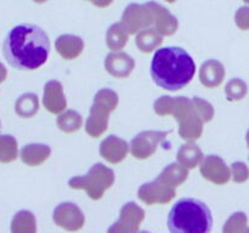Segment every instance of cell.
I'll return each instance as SVG.
<instances>
[{"label":"cell","mask_w":249,"mask_h":233,"mask_svg":"<svg viewBox=\"0 0 249 233\" xmlns=\"http://www.w3.org/2000/svg\"><path fill=\"white\" fill-rule=\"evenodd\" d=\"M2 53L7 63L16 69H38L50 55V40L45 31L36 24H17L5 36Z\"/></svg>","instance_id":"obj_1"},{"label":"cell","mask_w":249,"mask_h":233,"mask_svg":"<svg viewBox=\"0 0 249 233\" xmlns=\"http://www.w3.org/2000/svg\"><path fill=\"white\" fill-rule=\"evenodd\" d=\"M150 72L156 85L168 91H178L194 79L196 62L185 49L165 46L156 50Z\"/></svg>","instance_id":"obj_2"},{"label":"cell","mask_w":249,"mask_h":233,"mask_svg":"<svg viewBox=\"0 0 249 233\" xmlns=\"http://www.w3.org/2000/svg\"><path fill=\"white\" fill-rule=\"evenodd\" d=\"M153 109L160 116H174L179 124V136L186 142H196L201 138L204 121L194 100L186 96H160L153 103Z\"/></svg>","instance_id":"obj_3"},{"label":"cell","mask_w":249,"mask_h":233,"mask_svg":"<svg viewBox=\"0 0 249 233\" xmlns=\"http://www.w3.org/2000/svg\"><path fill=\"white\" fill-rule=\"evenodd\" d=\"M167 223L172 233H208L213 228V215L203 201L182 198L172 206Z\"/></svg>","instance_id":"obj_4"},{"label":"cell","mask_w":249,"mask_h":233,"mask_svg":"<svg viewBox=\"0 0 249 233\" xmlns=\"http://www.w3.org/2000/svg\"><path fill=\"white\" fill-rule=\"evenodd\" d=\"M118 103L119 96L113 90L104 87L96 92L84 126L90 137L97 138L106 133L108 129L109 114L116 111Z\"/></svg>","instance_id":"obj_5"},{"label":"cell","mask_w":249,"mask_h":233,"mask_svg":"<svg viewBox=\"0 0 249 233\" xmlns=\"http://www.w3.org/2000/svg\"><path fill=\"white\" fill-rule=\"evenodd\" d=\"M116 181V175L111 167L96 163L89 171L82 176H73L68 181V186L73 189H82L87 192L92 200H99L105 192L111 188Z\"/></svg>","instance_id":"obj_6"},{"label":"cell","mask_w":249,"mask_h":233,"mask_svg":"<svg viewBox=\"0 0 249 233\" xmlns=\"http://www.w3.org/2000/svg\"><path fill=\"white\" fill-rule=\"evenodd\" d=\"M170 131L145 130L139 133L130 142V153L136 159H148L157 150L162 141L167 138Z\"/></svg>","instance_id":"obj_7"},{"label":"cell","mask_w":249,"mask_h":233,"mask_svg":"<svg viewBox=\"0 0 249 233\" xmlns=\"http://www.w3.org/2000/svg\"><path fill=\"white\" fill-rule=\"evenodd\" d=\"M122 22L126 27L130 35L138 34L142 29L153 27V14L148 2L129 4L122 14Z\"/></svg>","instance_id":"obj_8"},{"label":"cell","mask_w":249,"mask_h":233,"mask_svg":"<svg viewBox=\"0 0 249 233\" xmlns=\"http://www.w3.org/2000/svg\"><path fill=\"white\" fill-rule=\"evenodd\" d=\"M145 220V211L135 201L124 204L119 213V217L111 227L109 233H136L140 231L141 223Z\"/></svg>","instance_id":"obj_9"},{"label":"cell","mask_w":249,"mask_h":233,"mask_svg":"<svg viewBox=\"0 0 249 233\" xmlns=\"http://www.w3.org/2000/svg\"><path fill=\"white\" fill-rule=\"evenodd\" d=\"M177 188L168 186L160 179H155L150 182L141 184L138 189V197L146 205H162L168 204L177 196Z\"/></svg>","instance_id":"obj_10"},{"label":"cell","mask_w":249,"mask_h":233,"mask_svg":"<svg viewBox=\"0 0 249 233\" xmlns=\"http://www.w3.org/2000/svg\"><path fill=\"white\" fill-rule=\"evenodd\" d=\"M53 220L58 227L70 232H77L84 226L85 216L77 204L63 201L53 209Z\"/></svg>","instance_id":"obj_11"},{"label":"cell","mask_w":249,"mask_h":233,"mask_svg":"<svg viewBox=\"0 0 249 233\" xmlns=\"http://www.w3.org/2000/svg\"><path fill=\"white\" fill-rule=\"evenodd\" d=\"M199 171L203 179L214 184L223 186L231 179V169L225 160L215 154H208L199 164Z\"/></svg>","instance_id":"obj_12"},{"label":"cell","mask_w":249,"mask_h":233,"mask_svg":"<svg viewBox=\"0 0 249 233\" xmlns=\"http://www.w3.org/2000/svg\"><path fill=\"white\" fill-rule=\"evenodd\" d=\"M105 69L116 79H125L130 77L135 69V60L123 51H112L104 61Z\"/></svg>","instance_id":"obj_13"},{"label":"cell","mask_w":249,"mask_h":233,"mask_svg":"<svg viewBox=\"0 0 249 233\" xmlns=\"http://www.w3.org/2000/svg\"><path fill=\"white\" fill-rule=\"evenodd\" d=\"M100 155L111 164H119L130 152V145L125 140L116 135H109L100 143Z\"/></svg>","instance_id":"obj_14"},{"label":"cell","mask_w":249,"mask_h":233,"mask_svg":"<svg viewBox=\"0 0 249 233\" xmlns=\"http://www.w3.org/2000/svg\"><path fill=\"white\" fill-rule=\"evenodd\" d=\"M43 106L51 114H60L67 108V99L63 91V85L58 80H50L44 86Z\"/></svg>","instance_id":"obj_15"},{"label":"cell","mask_w":249,"mask_h":233,"mask_svg":"<svg viewBox=\"0 0 249 233\" xmlns=\"http://www.w3.org/2000/svg\"><path fill=\"white\" fill-rule=\"evenodd\" d=\"M153 14V28L157 29L164 36H170L177 33L179 28L178 18L167 9L156 1H148Z\"/></svg>","instance_id":"obj_16"},{"label":"cell","mask_w":249,"mask_h":233,"mask_svg":"<svg viewBox=\"0 0 249 233\" xmlns=\"http://www.w3.org/2000/svg\"><path fill=\"white\" fill-rule=\"evenodd\" d=\"M225 74L223 63L215 58H211L204 61L199 68V82L207 89H215L223 84Z\"/></svg>","instance_id":"obj_17"},{"label":"cell","mask_w":249,"mask_h":233,"mask_svg":"<svg viewBox=\"0 0 249 233\" xmlns=\"http://www.w3.org/2000/svg\"><path fill=\"white\" fill-rule=\"evenodd\" d=\"M55 49L63 60L72 61L82 55L84 50V40L73 34H62L56 39Z\"/></svg>","instance_id":"obj_18"},{"label":"cell","mask_w":249,"mask_h":233,"mask_svg":"<svg viewBox=\"0 0 249 233\" xmlns=\"http://www.w3.org/2000/svg\"><path fill=\"white\" fill-rule=\"evenodd\" d=\"M51 155L50 146L45 143H29L23 146L19 152L22 163L28 166H39L45 163Z\"/></svg>","instance_id":"obj_19"},{"label":"cell","mask_w":249,"mask_h":233,"mask_svg":"<svg viewBox=\"0 0 249 233\" xmlns=\"http://www.w3.org/2000/svg\"><path fill=\"white\" fill-rule=\"evenodd\" d=\"M203 158V152L195 142L185 143L177 153V162L189 170L199 166Z\"/></svg>","instance_id":"obj_20"},{"label":"cell","mask_w":249,"mask_h":233,"mask_svg":"<svg viewBox=\"0 0 249 233\" xmlns=\"http://www.w3.org/2000/svg\"><path fill=\"white\" fill-rule=\"evenodd\" d=\"M163 38H164L163 34H160L153 27H150V28L142 29L136 34L135 44L141 52L151 53L162 45Z\"/></svg>","instance_id":"obj_21"},{"label":"cell","mask_w":249,"mask_h":233,"mask_svg":"<svg viewBox=\"0 0 249 233\" xmlns=\"http://www.w3.org/2000/svg\"><path fill=\"white\" fill-rule=\"evenodd\" d=\"M129 35L130 33L122 21L111 24L106 32L107 48L111 51H122L128 44Z\"/></svg>","instance_id":"obj_22"},{"label":"cell","mask_w":249,"mask_h":233,"mask_svg":"<svg viewBox=\"0 0 249 233\" xmlns=\"http://www.w3.org/2000/svg\"><path fill=\"white\" fill-rule=\"evenodd\" d=\"M189 177V169L182 166L179 163H172V164L167 165L164 169L160 171L158 175V179L162 182H164L168 186L177 188V187L181 186Z\"/></svg>","instance_id":"obj_23"},{"label":"cell","mask_w":249,"mask_h":233,"mask_svg":"<svg viewBox=\"0 0 249 233\" xmlns=\"http://www.w3.org/2000/svg\"><path fill=\"white\" fill-rule=\"evenodd\" d=\"M39 111V99L33 92L21 95L15 103V112L21 118H32Z\"/></svg>","instance_id":"obj_24"},{"label":"cell","mask_w":249,"mask_h":233,"mask_svg":"<svg viewBox=\"0 0 249 233\" xmlns=\"http://www.w3.org/2000/svg\"><path fill=\"white\" fill-rule=\"evenodd\" d=\"M56 125L61 131L66 133H75L83 126V116L77 111L67 109V111H63L62 113L57 114Z\"/></svg>","instance_id":"obj_25"},{"label":"cell","mask_w":249,"mask_h":233,"mask_svg":"<svg viewBox=\"0 0 249 233\" xmlns=\"http://www.w3.org/2000/svg\"><path fill=\"white\" fill-rule=\"evenodd\" d=\"M11 232L14 233H34L36 232V218L33 213L21 210L14 216L11 221Z\"/></svg>","instance_id":"obj_26"},{"label":"cell","mask_w":249,"mask_h":233,"mask_svg":"<svg viewBox=\"0 0 249 233\" xmlns=\"http://www.w3.org/2000/svg\"><path fill=\"white\" fill-rule=\"evenodd\" d=\"M18 157L17 140L11 135H0V163H11Z\"/></svg>","instance_id":"obj_27"},{"label":"cell","mask_w":249,"mask_h":233,"mask_svg":"<svg viewBox=\"0 0 249 233\" xmlns=\"http://www.w3.org/2000/svg\"><path fill=\"white\" fill-rule=\"evenodd\" d=\"M248 94V86L245 80L240 78H233L226 84L225 95L228 101L237 102L245 99Z\"/></svg>","instance_id":"obj_28"},{"label":"cell","mask_w":249,"mask_h":233,"mask_svg":"<svg viewBox=\"0 0 249 233\" xmlns=\"http://www.w3.org/2000/svg\"><path fill=\"white\" fill-rule=\"evenodd\" d=\"M224 233H243L249 232L248 227V217L245 213H238L232 214L228 221L225 222L223 227Z\"/></svg>","instance_id":"obj_29"},{"label":"cell","mask_w":249,"mask_h":233,"mask_svg":"<svg viewBox=\"0 0 249 233\" xmlns=\"http://www.w3.org/2000/svg\"><path fill=\"white\" fill-rule=\"evenodd\" d=\"M192 100H194L195 106H196L197 111H198L199 116H202L204 123H209V121L214 118V113H215L213 104H212L211 102L207 101V100L201 99V97L198 96L194 97Z\"/></svg>","instance_id":"obj_30"},{"label":"cell","mask_w":249,"mask_h":233,"mask_svg":"<svg viewBox=\"0 0 249 233\" xmlns=\"http://www.w3.org/2000/svg\"><path fill=\"white\" fill-rule=\"evenodd\" d=\"M231 177L236 183H243L249 179V169L243 162H235L231 164Z\"/></svg>","instance_id":"obj_31"},{"label":"cell","mask_w":249,"mask_h":233,"mask_svg":"<svg viewBox=\"0 0 249 233\" xmlns=\"http://www.w3.org/2000/svg\"><path fill=\"white\" fill-rule=\"evenodd\" d=\"M235 23L241 31H249V6H242L236 11Z\"/></svg>","instance_id":"obj_32"},{"label":"cell","mask_w":249,"mask_h":233,"mask_svg":"<svg viewBox=\"0 0 249 233\" xmlns=\"http://www.w3.org/2000/svg\"><path fill=\"white\" fill-rule=\"evenodd\" d=\"M113 1L114 0H90V2H91L92 5H95L96 7H100V9L108 7Z\"/></svg>","instance_id":"obj_33"},{"label":"cell","mask_w":249,"mask_h":233,"mask_svg":"<svg viewBox=\"0 0 249 233\" xmlns=\"http://www.w3.org/2000/svg\"><path fill=\"white\" fill-rule=\"evenodd\" d=\"M7 77V69L5 68V66L0 62V83L4 82Z\"/></svg>","instance_id":"obj_34"},{"label":"cell","mask_w":249,"mask_h":233,"mask_svg":"<svg viewBox=\"0 0 249 233\" xmlns=\"http://www.w3.org/2000/svg\"><path fill=\"white\" fill-rule=\"evenodd\" d=\"M34 2H36V4H44V2H46L48 0H33Z\"/></svg>","instance_id":"obj_35"},{"label":"cell","mask_w":249,"mask_h":233,"mask_svg":"<svg viewBox=\"0 0 249 233\" xmlns=\"http://www.w3.org/2000/svg\"><path fill=\"white\" fill-rule=\"evenodd\" d=\"M246 141H247V146L249 148V130L247 131V135H246Z\"/></svg>","instance_id":"obj_36"},{"label":"cell","mask_w":249,"mask_h":233,"mask_svg":"<svg viewBox=\"0 0 249 233\" xmlns=\"http://www.w3.org/2000/svg\"><path fill=\"white\" fill-rule=\"evenodd\" d=\"M165 1H167V2H169V4H174V2L177 1V0H165Z\"/></svg>","instance_id":"obj_37"},{"label":"cell","mask_w":249,"mask_h":233,"mask_svg":"<svg viewBox=\"0 0 249 233\" xmlns=\"http://www.w3.org/2000/svg\"><path fill=\"white\" fill-rule=\"evenodd\" d=\"M243 1H245L247 5H249V0H243Z\"/></svg>","instance_id":"obj_38"},{"label":"cell","mask_w":249,"mask_h":233,"mask_svg":"<svg viewBox=\"0 0 249 233\" xmlns=\"http://www.w3.org/2000/svg\"><path fill=\"white\" fill-rule=\"evenodd\" d=\"M0 130H1V121H0Z\"/></svg>","instance_id":"obj_39"},{"label":"cell","mask_w":249,"mask_h":233,"mask_svg":"<svg viewBox=\"0 0 249 233\" xmlns=\"http://www.w3.org/2000/svg\"><path fill=\"white\" fill-rule=\"evenodd\" d=\"M88 1H90V0H88Z\"/></svg>","instance_id":"obj_40"}]
</instances>
